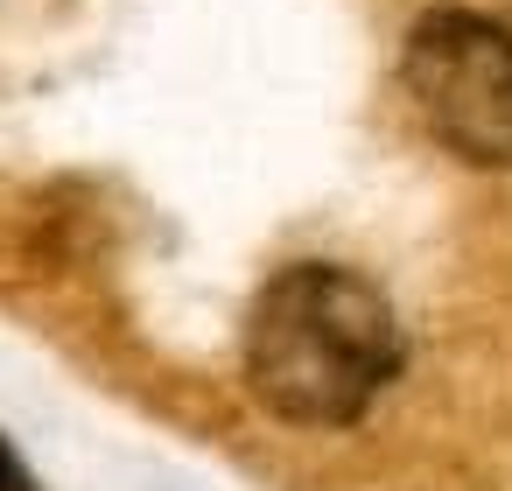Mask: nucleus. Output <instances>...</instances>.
<instances>
[{
    "label": "nucleus",
    "mask_w": 512,
    "mask_h": 491,
    "mask_svg": "<svg viewBox=\"0 0 512 491\" xmlns=\"http://www.w3.org/2000/svg\"><path fill=\"white\" fill-rule=\"evenodd\" d=\"M393 302L351 267H281L246 309V386L295 428H351L400 372Z\"/></svg>",
    "instance_id": "nucleus-1"
},
{
    "label": "nucleus",
    "mask_w": 512,
    "mask_h": 491,
    "mask_svg": "<svg viewBox=\"0 0 512 491\" xmlns=\"http://www.w3.org/2000/svg\"><path fill=\"white\" fill-rule=\"evenodd\" d=\"M400 85L421 127L470 169H512V29L470 8H428L400 43Z\"/></svg>",
    "instance_id": "nucleus-2"
},
{
    "label": "nucleus",
    "mask_w": 512,
    "mask_h": 491,
    "mask_svg": "<svg viewBox=\"0 0 512 491\" xmlns=\"http://www.w3.org/2000/svg\"><path fill=\"white\" fill-rule=\"evenodd\" d=\"M0 491H43V484H36V470L15 456V442H8V435H0Z\"/></svg>",
    "instance_id": "nucleus-3"
}]
</instances>
